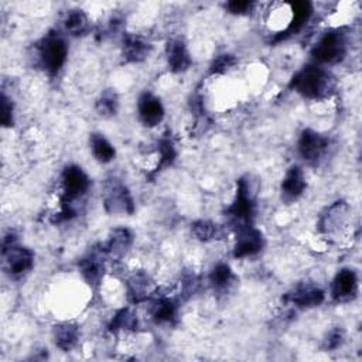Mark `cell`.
<instances>
[{"mask_svg": "<svg viewBox=\"0 0 362 362\" xmlns=\"http://www.w3.org/2000/svg\"><path fill=\"white\" fill-rule=\"evenodd\" d=\"M177 314V304L168 297L157 298L151 307V317L156 322H170Z\"/></svg>", "mask_w": 362, "mask_h": 362, "instance_id": "cb8c5ba5", "label": "cell"}, {"mask_svg": "<svg viewBox=\"0 0 362 362\" xmlns=\"http://www.w3.org/2000/svg\"><path fill=\"white\" fill-rule=\"evenodd\" d=\"M235 280V274L229 264L226 263H218L209 274V281L216 290H225L228 288L232 281Z\"/></svg>", "mask_w": 362, "mask_h": 362, "instance_id": "484cf974", "label": "cell"}, {"mask_svg": "<svg viewBox=\"0 0 362 362\" xmlns=\"http://www.w3.org/2000/svg\"><path fill=\"white\" fill-rule=\"evenodd\" d=\"M346 54L345 35L339 30L327 31L314 45L311 55L318 64L334 65L344 59Z\"/></svg>", "mask_w": 362, "mask_h": 362, "instance_id": "8992f818", "label": "cell"}, {"mask_svg": "<svg viewBox=\"0 0 362 362\" xmlns=\"http://www.w3.org/2000/svg\"><path fill=\"white\" fill-rule=\"evenodd\" d=\"M89 141H90L92 154L99 163L106 164V163H110L115 158L116 150L112 146V143L103 134L93 133V134H90Z\"/></svg>", "mask_w": 362, "mask_h": 362, "instance_id": "7402d4cb", "label": "cell"}, {"mask_svg": "<svg viewBox=\"0 0 362 362\" xmlns=\"http://www.w3.org/2000/svg\"><path fill=\"white\" fill-rule=\"evenodd\" d=\"M228 8L229 13L232 14H247L252 7H253V3L252 1H240V0H233V1H229L226 3L225 6Z\"/></svg>", "mask_w": 362, "mask_h": 362, "instance_id": "d6a6232c", "label": "cell"}, {"mask_svg": "<svg viewBox=\"0 0 362 362\" xmlns=\"http://www.w3.org/2000/svg\"><path fill=\"white\" fill-rule=\"evenodd\" d=\"M358 274L352 269H341L331 284V296L337 303H349L358 294Z\"/></svg>", "mask_w": 362, "mask_h": 362, "instance_id": "30bf717a", "label": "cell"}, {"mask_svg": "<svg viewBox=\"0 0 362 362\" xmlns=\"http://www.w3.org/2000/svg\"><path fill=\"white\" fill-rule=\"evenodd\" d=\"M38 61L49 75L58 74L68 57V45L58 31H49L37 45Z\"/></svg>", "mask_w": 362, "mask_h": 362, "instance_id": "3957f363", "label": "cell"}, {"mask_svg": "<svg viewBox=\"0 0 362 362\" xmlns=\"http://www.w3.org/2000/svg\"><path fill=\"white\" fill-rule=\"evenodd\" d=\"M191 230L192 235L202 242H208V240H214V239H219L222 236V230L221 226L211 222V221H197L191 225Z\"/></svg>", "mask_w": 362, "mask_h": 362, "instance_id": "d4e9b609", "label": "cell"}, {"mask_svg": "<svg viewBox=\"0 0 362 362\" xmlns=\"http://www.w3.org/2000/svg\"><path fill=\"white\" fill-rule=\"evenodd\" d=\"M257 192L259 180L255 175L245 174L238 180L235 199L226 209V216L236 229L252 225L256 212Z\"/></svg>", "mask_w": 362, "mask_h": 362, "instance_id": "7a4b0ae2", "label": "cell"}, {"mask_svg": "<svg viewBox=\"0 0 362 362\" xmlns=\"http://www.w3.org/2000/svg\"><path fill=\"white\" fill-rule=\"evenodd\" d=\"M264 246V236L263 233L253 228L252 225L243 226L236 229L235 246H233V256L235 257H247L259 253Z\"/></svg>", "mask_w": 362, "mask_h": 362, "instance_id": "9c48e42d", "label": "cell"}, {"mask_svg": "<svg viewBox=\"0 0 362 362\" xmlns=\"http://www.w3.org/2000/svg\"><path fill=\"white\" fill-rule=\"evenodd\" d=\"M290 88L303 98L321 100L334 93L335 79L324 68L310 64L294 74L290 81Z\"/></svg>", "mask_w": 362, "mask_h": 362, "instance_id": "6da1fadb", "label": "cell"}, {"mask_svg": "<svg viewBox=\"0 0 362 362\" xmlns=\"http://www.w3.org/2000/svg\"><path fill=\"white\" fill-rule=\"evenodd\" d=\"M62 204L72 205L86 194L89 188V178L78 165H68L62 171Z\"/></svg>", "mask_w": 362, "mask_h": 362, "instance_id": "52a82bcc", "label": "cell"}, {"mask_svg": "<svg viewBox=\"0 0 362 362\" xmlns=\"http://www.w3.org/2000/svg\"><path fill=\"white\" fill-rule=\"evenodd\" d=\"M105 256H106L105 250L93 249L89 253H86L78 263L82 277L92 287H98L103 279Z\"/></svg>", "mask_w": 362, "mask_h": 362, "instance_id": "8fae6325", "label": "cell"}, {"mask_svg": "<svg viewBox=\"0 0 362 362\" xmlns=\"http://www.w3.org/2000/svg\"><path fill=\"white\" fill-rule=\"evenodd\" d=\"M117 107H119L117 95L110 89L102 92V95L98 98L96 105H95V109H96L98 115L102 116V117L115 116L116 112H117Z\"/></svg>", "mask_w": 362, "mask_h": 362, "instance_id": "4316f807", "label": "cell"}, {"mask_svg": "<svg viewBox=\"0 0 362 362\" xmlns=\"http://www.w3.org/2000/svg\"><path fill=\"white\" fill-rule=\"evenodd\" d=\"M65 31L71 35L79 37L88 33L89 30V18L82 10H71L66 13L64 18Z\"/></svg>", "mask_w": 362, "mask_h": 362, "instance_id": "603a6c76", "label": "cell"}, {"mask_svg": "<svg viewBox=\"0 0 362 362\" xmlns=\"http://www.w3.org/2000/svg\"><path fill=\"white\" fill-rule=\"evenodd\" d=\"M136 327H137V317L132 313L130 308H122L112 318L109 329L116 332V331L134 329Z\"/></svg>", "mask_w": 362, "mask_h": 362, "instance_id": "83f0119b", "label": "cell"}, {"mask_svg": "<svg viewBox=\"0 0 362 362\" xmlns=\"http://www.w3.org/2000/svg\"><path fill=\"white\" fill-rule=\"evenodd\" d=\"M165 55L168 68L175 72L181 74L187 71L191 65V57L187 49L185 42L181 38H171L165 45Z\"/></svg>", "mask_w": 362, "mask_h": 362, "instance_id": "e0dca14e", "label": "cell"}, {"mask_svg": "<svg viewBox=\"0 0 362 362\" xmlns=\"http://www.w3.org/2000/svg\"><path fill=\"white\" fill-rule=\"evenodd\" d=\"M1 253L4 259V269L11 277L18 279L33 269L34 253L28 247L17 245L13 233L3 239Z\"/></svg>", "mask_w": 362, "mask_h": 362, "instance_id": "277c9868", "label": "cell"}, {"mask_svg": "<svg viewBox=\"0 0 362 362\" xmlns=\"http://www.w3.org/2000/svg\"><path fill=\"white\" fill-rule=\"evenodd\" d=\"M328 146V137L313 129H304L298 139V153L301 158L311 165L320 163V160L327 153Z\"/></svg>", "mask_w": 362, "mask_h": 362, "instance_id": "ba28073f", "label": "cell"}, {"mask_svg": "<svg viewBox=\"0 0 362 362\" xmlns=\"http://www.w3.org/2000/svg\"><path fill=\"white\" fill-rule=\"evenodd\" d=\"M54 342L62 351H71L79 339V328L72 322H61L52 329Z\"/></svg>", "mask_w": 362, "mask_h": 362, "instance_id": "44dd1931", "label": "cell"}, {"mask_svg": "<svg viewBox=\"0 0 362 362\" xmlns=\"http://www.w3.org/2000/svg\"><path fill=\"white\" fill-rule=\"evenodd\" d=\"M348 215L349 206L346 205V202L337 201L321 214L318 228L322 233H334L346 223Z\"/></svg>", "mask_w": 362, "mask_h": 362, "instance_id": "5bb4252c", "label": "cell"}, {"mask_svg": "<svg viewBox=\"0 0 362 362\" xmlns=\"http://www.w3.org/2000/svg\"><path fill=\"white\" fill-rule=\"evenodd\" d=\"M233 64H235L233 55H229V54L219 55L218 58L214 59V62L211 65V72L212 74H222V72L228 71L230 66H233Z\"/></svg>", "mask_w": 362, "mask_h": 362, "instance_id": "1f68e13d", "label": "cell"}, {"mask_svg": "<svg viewBox=\"0 0 362 362\" xmlns=\"http://www.w3.org/2000/svg\"><path fill=\"white\" fill-rule=\"evenodd\" d=\"M151 51L150 42L136 34H126L123 37L122 54L126 62H140L148 57Z\"/></svg>", "mask_w": 362, "mask_h": 362, "instance_id": "ac0fdd59", "label": "cell"}, {"mask_svg": "<svg viewBox=\"0 0 362 362\" xmlns=\"http://www.w3.org/2000/svg\"><path fill=\"white\" fill-rule=\"evenodd\" d=\"M137 112L141 123L147 127H154L164 119V106L151 92H143L139 96Z\"/></svg>", "mask_w": 362, "mask_h": 362, "instance_id": "7c38bea8", "label": "cell"}, {"mask_svg": "<svg viewBox=\"0 0 362 362\" xmlns=\"http://www.w3.org/2000/svg\"><path fill=\"white\" fill-rule=\"evenodd\" d=\"M287 300L298 308H313L324 301V291L314 284L303 283L287 296Z\"/></svg>", "mask_w": 362, "mask_h": 362, "instance_id": "2e32d148", "label": "cell"}, {"mask_svg": "<svg viewBox=\"0 0 362 362\" xmlns=\"http://www.w3.org/2000/svg\"><path fill=\"white\" fill-rule=\"evenodd\" d=\"M290 6H291L293 17H291L287 28L280 33L277 40L286 38V37L293 35L297 31H300L303 28V25L308 21V18L313 14V4L310 1H294Z\"/></svg>", "mask_w": 362, "mask_h": 362, "instance_id": "ffe728a7", "label": "cell"}, {"mask_svg": "<svg viewBox=\"0 0 362 362\" xmlns=\"http://www.w3.org/2000/svg\"><path fill=\"white\" fill-rule=\"evenodd\" d=\"M133 243V233L124 226H117L110 230L105 247H102L106 256L112 259H122Z\"/></svg>", "mask_w": 362, "mask_h": 362, "instance_id": "9a60e30c", "label": "cell"}, {"mask_svg": "<svg viewBox=\"0 0 362 362\" xmlns=\"http://www.w3.org/2000/svg\"><path fill=\"white\" fill-rule=\"evenodd\" d=\"M13 103L11 100L3 93L1 95V102H0V122L4 127H11L13 123H14V119H13Z\"/></svg>", "mask_w": 362, "mask_h": 362, "instance_id": "4dcf8cb0", "label": "cell"}, {"mask_svg": "<svg viewBox=\"0 0 362 362\" xmlns=\"http://www.w3.org/2000/svg\"><path fill=\"white\" fill-rule=\"evenodd\" d=\"M305 189V178H304V173L298 165H291L283 180H281V185H280V195H281V201L286 204H293L296 202Z\"/></svg>", "mask_w": 362, "mask_h": 362, "instance_id": "4fadbf2b", "label": "cell"}, {"mask_svg": "<svg viewBox=\"0 0 362 362\" xmlns=\"http://www.w3.org/2000/svg\"><path fill=\"white\" fill-rule=\"evenodd\" d=\"M103 206L112 215H130L134 212V201L127 187L117 178H109L102 191Z\"/></svg>", "mask_w": 362, "mask_h": 362, "instance_id": "5b68a950", "label": "cell"}, {"mask_svg": "<svg viewBox=\"0 0 362 362\" xmlns=\"http://www.w3.org/2000/svg\"><path fill=\"white\" fill-rule=\"evenodd\" d=\"M345 338V332L341 327H335L331 331L327 332V335L322 339V348L325 351H332L337 349L338 346H341V344L344 342Z\"/></svg>", "mask_w": 362, "mask_h": 362, "instance_id": "f546056e", "label": "cell"}, {"mask_svg": "<svg viewBox=\"0 0 362 362\" xmlns=\"http://www.w3.org/2000/svg\"><path fill=\"white\" fill-rule=\"evenodd\" d=\"M154 286L150 276L144 272L132 274L127 281V296L132 303H141L153 294Z\"/></svg>", "mask_w": 362, "mask_h": 362, "instance_id": "d6986e66", "label": "cell"}, {"mask_svg": "<svg viewBox=\"0 0 362 362\" xmlns=\"http://www.w3.org/2000/svg\"><path fill=\"white\" fill-rule=\"evenodd\" d=\"M158 153H160V160H158L156 171H160L161 168L171 165L173 161L175 160V156H177L174 144L170 139H163L158 143Z\"/></svg>", "mask_w": 362, "mask_h": 362, "instance_id": "f1b7e54d", "label": "cell"}]
</instances>
